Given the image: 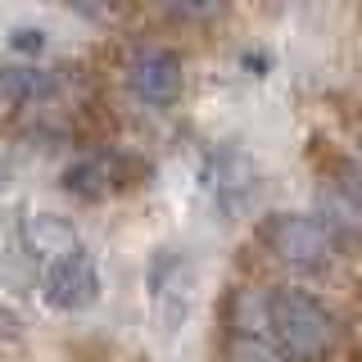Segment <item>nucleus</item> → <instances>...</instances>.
Returning <instances> with one entry per match:
<instances>
[{"mask_svg":"<svg viewBox=\"0 0 362 362\" xmlns=\"http://www.w3.org/2000/svg\"><path fill=\"white\" fill-rule=\"evenodd\" d=\"M0 190H5V168H0Z\"/></svg>","mask_w":362,"mask_h":362,"instance_id":"15","label":"nucleus"},{"mask_svg":"<svg viewBox=\"0 0 362 362\" xmlns=\"http://www.w3.org/2000/svg\"><path fill=\"white\" fill-rule=\"evenodd\" d=\"M122 77H127V90L141 105L150 109H168L177 105L181 86H186V73H181V59L173 50H163V45H141V50L127 59L122 68Z\"/></svg>","mask_w":362,"mask_h":362,"instance_id":"4","label":"nucleus"},{"mask_svg":"<svg viewBox=\"0 0 362 362\" xmlns=\"http://www.w3.org/2000/svg\"><path fill=\"white\" fill-rule=\"evenodd\" d=\"M122 181H127V173H122L118 154H86V158H77V163L64 168V190L77 195V199H105Z\"/></svg>","mask_w":362,"mask_h":362,"instance_id":"8","label":"nucleus"},{"mask_svg":"<svg viewBox=\"0 0 362 362\" xmlns=\"http://www.w3.org/2000/svg\"><path fill=\"white\" fill-rule=\"evenodd\" d=\"M54 90V77L45 68H9L5 73V95L18 100V105H37Z\"/></svg>","mask_w":362,"mask_h":362,"instance_id":"9","label":"nucleus"},{"mask_svg":"<svg viewBox=\"0 0 362 362\" xmlns=\"http://www.w3.org/2000/svg\"><path fill=\"white\" fill-rule=\"evenodd\" d=\"M204 186H209V195L222 213H240L258 190V173H254V163H249V154L218 150L209 158V168H204Z\"/></svg>","mask_w":362,"mask_h":362,"instance_id":"6","label":"nucleus"},{"mask_svg":"<svg viewBox=\"0 0 362 362\" xmlns=\"http://www.w3.org/2000/svg\"><path fill=\"white\" fill-rule=\"evenodd\" d=\"M9 50L14 54H41L45 50V32L41 28H14L9 32Z\"/></svg>","mask_w":362,"mask_h":362,"instance_id":"12","label":"nucleus"},{"mask_svg":"<svg viewBox=\"0 0 362 362\" xmlns=\"http://www.w3.org/2000/svg\"><path fill=\"white\" fill-rule=\"evenodd\" d=\"M226 362H290V354L281 344H272V339H263V335L235 331L231 344H226Z\"/></svg>","mask_w":362,"mask_h":362,"instance_id":"10","label":"nucleus"},{"mask_svg":"<svg viewBox=\"0 0 362 362\" xmlns=\"http://www.w3.org/2000/svg\"><path fill=\"white\" fill-rule=\"evenodd\" d=\"M218 9H222V0H168V14H173V18H186V23L213 18Z\"/></svg>","mask_w":362,"mask_h":362,"instance_id":"11","label":"nucleus"},{"mask_svg":"<svg viewBox=\"0 0 362 362\" xmlns=\"http://www.w3.org/2000/svg\"><path fill=\"white\" fill-rule=\"evenodd\" d=\"M150 308L163 335H177L190 322V303H195V272L177 249H158L150 263Z\"/></svg>","mask_w":362,"mask_h":362,"instance_id":"3","label":"nucleus"},{"mask_svg":"<svg viewBox=\"0 0 362 362\" xmlns=\"http://www.w3.org/2000/svg\"><path fill=\"white\" fill-rule=\"evenodd\" d=\"M41 294L50 308L59 313H82L100 299V272H95V258L86 254H73V258H59V263L41 267Z\"/></svg>","mask_w":362,"mask_h":362,"instance_id":"5","label":"nucleus"},{"mask_svg":"<svg viewBox=\"0 0 362 362\" xmlns=\"http://www.w3.org/2000/svg\"><path fill=\"white\" fill-rule=\"evenodd\" d=\"M18 240L41 267H50V263H59V258H73V254L86 249L82 235H77V226L68 218H59V213H28L23 226H18Z\"/></svg>","mask_w":362,"mask_h":362,"instance_id":"7","label":"nucleus"},{"mask_svg":"<svg viewBox=\"0 0 362 362\" xmlns=\"http://www.w3.org/2000/svg\"><path fill=\"white\" fill-rule=\"evenodd\" d=\"M263 313H267V335L276 339L281 349L294 362H322L331 358L339 326L331 308H326L317 294L299 290V286H276L263 294Z\"/></svg>","mask_w":362,"mask_h":362,"instance_id":"1","label":"nucleus"},{"mask_svg":"<svg viewBox=\"0 0 362 362\" xmlns=\"http://www.w3.org/2000/svg\"><path fill=\"white\" fill-rule=\"evenodd\" d=\"M68 5H73V9H82L86 18H109V14H113V5H109V0H68Z\"/></svg>","mask_w":362,"mask_h":362,"instance_id":"13","label":"nucleus"},{"mask_svg":"<svg viewBox=\"0 0 362 362\" xmlns=\"http://www.w3.org/2000/svg\"><path fill=\"white\" fill-rule=\"evenodd\" d=\"M263 245L299 272H326L339 254V235L317 213H272L263 222Z\"/></svg>","mask_w":362,"mask_h":362,"instance_id":"2","label":"nucleus"},{"mask_svg":"<svg viewBox=\"0 0 362 362\" xmlns=\"http://www.w3.org/2000/svg\"><path fill=\"white\" fill-rule=\"evenodd\" d=\"M18 331H23V322L9 308H0V335H18Z\"/></svg>","mask_w":362,"mask_h":362,"instance_id":"14","label":"nucleus"},{"mask_svg":"<svg viewBox=\"0 0 362 362\" xmlns=\"http://www.w3.org/2000/svg\"><path fill=\"white\" fill-rule=\"evenodd\" d=\"M358 168H362V150H358Z\"/></svg>","mask_w":362,"mask_h":362,"instance_id":"16","label":"nucleus"}]
</instances>
